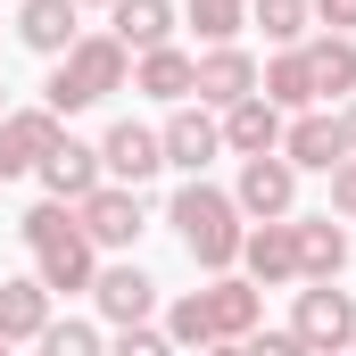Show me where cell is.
Listing matches in <instances>:
<instances>
[{"mask_svg": "<svg viewBox=\"0 0 356 356\" xmlns=\"http://www.w3.org/2000/svg\"><path fill=\"white\" fill-rule=\"evenodd\" d=\"M340 133H348V149H356V91L340 99Z\"/></svg>", "mask_w": 356, "mask_h": 356, "instance_id": "4dcf8cb0", "label": "cell"}, {"mask_svg": "<svg viewBox=\"0 0 356 356\" xmlns=\"http://www.w3.org/2000/svg\"><path fill=\"white\" fill-rule=\"evenodd\" d=\"M175 0H108V33L124 42V50H158V42H175Z\"/></svg>", "mask_w": 356, "mask_h": 356, "instance_id": "7402d4cb", "label": "cell"}, {"mask_svg": "<svg viewBox=\"0 0 356 356\" xmlns=\"http://www.w3.org/2000/svg\"><path fill=\"white\" fill-rule=\"evenodd\" d=\"M241 91H257V58H249L241 42H207V50H199V83H191V99L232 108Z\"/></svg>", "mask_w": 356, "mask_h": 356, "instance_id": "e0dca14e", "label": "cell"}, {"mask_svg": "<svg viewBox=\"0 0 356 356\" xmlns=\"http://www.w3.org/2000/svg\"><path fill=\"white\" fill-rule=\"evenodd\" d=\"M257 91H266L282 116H290V108H315V75H307V50H298V42H282L266 67H257Z\"/></svg>", "mask_w": 356, "mask_h": 356, "instance_id": "603a6c76", "label": "cell"}, {"mask_svg": "<svg viewBox=\"0 0 356 356\" xmlns=\"http://www.w3.org/2000/svg\"><path fill=\"white\" fill-rule=\"evenodd\" d=\"M232 199H241L249 224H257V216H290V207H298V166H290L282 149H257V158H241Z\"/></svg>", "mask_w": 356, "mask_h": 356, "instance_id": "30bf717a", "label": "cell"}, {"mask_svg": "<svg viewBox=\"0 0 356 356\" xmlns=\"http://www.w3.org/2000/svg\"><path fill=\"white\" fill-rule=\"evenodd\" d=\"M290 332H298V348H307V356L356 348V298H348V290H332V282H307V290L290 298Z\"/></svg>", "mask_w": 356, "mask_h": 356, "instance_id": "277c9868", "label": "cell"}, {"mask_svg": "<svg viewBox=\"0 0 356 356\" xmlns=\"http://www.w3.org/2000/svg\"><path fill=\"white\" fill-rule=\"evenodd\" d=\"M133 83V50L116 42V33H75L58 58H50V83H42V99L58 108V116H83V108H99L108 91Z\"/></svg>", "mask_w": 356, "mask_h": 356, "instance_id": "3957f363", "label": "cell"}, {"mask_svg": "<svg viewBox=\"0 0 356 356\" xmlns=\"http://www.w3.org/2000/svg\"><path fill=\"white\" fill-rule=\"evenodd\" d=\"M67 133V116L42 99V108H8L0 116V182H17V175H33L42 158H50V141Z\"/></svg>", "mask_w": 356, "mask_h": 356, "instance_id": "9c48e42d", "label": "cell"}, {"mask_svg": "<svg viewBox=\"0 0 356 356\" xmlns=\"http://www.w3.org/2000/svg\"><path fill=\"white\" fill-rule=\"evenodd\" d=\"M166 224H175L182 257H191L199 273L241 266V232H249V216H241V199H232V191H216L207 175H191L175 199H166Z\"/></svg>", "mask_w": 356, "mask_h": 356, "instance_id": "7a4b0ae2", "label": "cell"}, {"mask_svg": "<svg viewBox=\"0 0 356 356\" xmlns=\"http://www.w3.org/2000/svg\"><path fill=\"white\" fill-rule=\"evenodd\" d=\"M216 124H224V149H232V158L282 149V108H273L266 91H241L232 108H216Z\"/></svg>", "mask_w": 356, "mask_h": 356, "instance_id": "9a60e30c", "label": "cell"}, {"mask_svg": "<svg viewBox=\"0 0 356 356\" xmlns=\"http://www.w3.org/2000/svg\"><path fill=\"white\" fill-rule=\"evenodd\" d=\"M298 50H307V75H315V99H323V108H340V99L356 91V33H307Z\"/></svg>", "mask_w": 356, "mask_h": 356, "instance_id": "d6986e66", "label": "cell"}, {"mask_svg": "<svg viewBox=\"0 0 356 356\" xmlns=\"http://www.w3.org/2000/svg\"><path fill=\"white\" fill-rule=\"evenodd\" d=\"M249 25L266 33L273 50H282V42H307V33H315V0H249Z\"/></svg>", "mask_w": 356, "mask_h": 356, "instance_id": "cb8c5ba5", "label": "cell"}, {"mask_svg": "<svg viewBox=\"0 0 356 356\" xmlns=\"http://www.w3.org/2000/svg\"><path fill=\"white\" fill-rule=\"evenodd\" d=\"M17 241H25L33 273L50 282V298H75V290H91V273H99V241L83 232L75 199H50V191H42V199L17 216Z\"/></svg>", "mask_w": 356, "mask_h": 356, "instance_id": "6da1fadb", "label": "cell"}, {"mask_svg": "<svg viewBox=\"0 0 356 356\" xmlns=\"http://www.w3.org/2000/svg\"><path fill=\"white\" fill-rule=\"evenodd\" d=\"M75 216H83V232L99 241V249H133V241L149 232V207H141L133 182H99V191H83Z\"/></svg>", "mask_w": 356, "mask_h": 356, "instance_id": "ba28073f", "label": "cell"}, {"mask_svg": "<svg viewBox=\"0 0 356 356\" xmlns=\"http://www.w3.org/2000/svg\"><path fill=\"white\" fill-rule=\"evenodd\" d=\"M75 33H83V8L75 0H17V42L33 58H58Z\"/></svg>", "mask_w": 356, "mask_h": 356, "instance_id": "ffe728a7", "label": "cell"}, {"mask_svg": "<svg viewBox=\"0 0 356 356\" xmlns=\"http://www.w3.org/2000/svg\"><path fill=\"white\" fill-rule=\"evenodd\" d=\"M91 307H99L108 332H116V323H149V315H158V282L141 266H99L91 273Z\"/></svg>", "mask_w": 356, "mask_h": 356, "instance_id": "4fadbf2b", "label": "cell"}, {"mask_svg": "<svg viewBox=\"0 0 356 356\" xmlns=\"http://www.w3.org/2000/svg\"><path fill=\"white\" fill-rule=\"evenodd\" d=\"M298 216V207H290ZM290 216H257L249 232H241V273L249 282H266V290H290L298 282V224Z\"/></svg>", "mask_w": 356, "mask_h": 356, "instance_id": "52a82bcc", "label": "cell"}, {"mask_svg": "<svg viewBox=\"0 0 356 356\" xmlns=\"http://www.w3.org/2000/svg\"><path fill=\"white\" fill-rule=\"evenodd\" d=\"M42 323H50V282L42 273H8L0 282V340L8 348H33Z\"/></svg>", "mask_w": 356, "mask_h": 356, "instance_id": "ac0fdd59", "label": "cell"}, {"mask_svg": "<svg viewBox=\"0 0 356 356\" xmlns=\"http://www.w3.org/2000/svg\"><path fill=\"white\" fill-rule=\"evenodd\" d=\"M315 25H332V33H356V0H315Z\"/></svg>", "mask_w": 356, "mask_h": 356, "instance_id": "f546056e", "label": "cell"}, {"mask_svg": "<svg viewBox=\"0 0 356 356\" xmlns=\"http://www.w3.org/2000/svg\"><path fill=\"white\" fill-rule=\"evenodd\" d=\"M33 175H42V191H50V199H83V191H99V182H108V166H99V141L58 133V141H50V158H42Z\"/></svg>", "mask_w": 356, "mask_h": 356, "instance_id": "5bb4252c", "label": "cell"}, {"mask_svg": "<svg viewBox=\"0 0 356 356\" xmlns=\"http://www.w3.org/2000/svg\"><path fill=\"white\" fill-rule=\"evenodd\" d=\"M199 83V50H175V42H158V50H133V91H149V99H191Z\"/></svg>", "mask_w": 356, "mask_h": 356, "instance_id": "44dd1931", "label": "cell"}, {"mask_svg": "<svg viewBox=\"0 0 356 356\" xmlns=\"http://www.w3.org/2000/svg\"><path fill=\"white\" fill-rule=\"evenodd\" d=\"M75 8H108V0H75Z\"/></svg>", "mask_w": 356, "mask_h": 356, "instance_id": "1f68e13d", "label": "cell"}, {"mask_svg": "<svg viewBox=\"0 0 356 356\" xmlns=\"http://www.w3.org/2000/svg\"><path fill=\"white\" fill-rule=\"evenodd\" d=\"M182 25L199 33V50H207V42H241V25H249V0H191V8H182Z\"/></svg>", "mask_w": 356, "mask_h": 356, "instance_id": "d4e9b609", "label": "cell"}, {"mask_svg": "<svg viewBox=\"0 0 356 356\" xmlns=\"http://www.w3.org/2000/svg\"><path fill=\"white\" fill-rule=\"evenodd\" d=\"M166 340H175V348H216V332H207V307H199V290H182L175 307H166Z\"/></svg>", "mask_w": 356, "mask_h": 356, "instance_id": "4316f807", "label": "cell"}, {"mask_svg": "<svg viewBox=\"0 0 356 356\" xmlns=\"http://www.w3.org/2000/svg\"><path fill=\"white\" fill-rule=\"evenodd\" d=\"M0 91H8V83H0ZM0 116H8V99H0Z\"/></svg>", "mask_w": 356, "mask_h": 356, "instance_id": "d6a6232c", "label": "cell"}, {"mask_svg": "<svg viewBox=\"0 0 356 356\" xmlns=\"http://www.w3.org/2000/svg\"><path fill=\"white\" fill-rule=\"evenodd\" d=\"M332 216H340V224H356V149L332 166Z\"/></svg>", "mask_w": 356, "mask_h": 356, "instance_id": "f1b7e54d", "label": "cell"}, {"mask_svg": "<svg viewBox=\"0 0 356 356\" xmlns=\"http://www.w3.org/2000/svg\"><path fill=\"white\" fill-rule=\"evenodd\" d=\"M33 348H50V356H99V348H108V323H83V315H50Z\"/></svg>", "mask_w": 356, "mask_h": 356, "instance_id": "484cf974", "label": "cell"}, {"mask_svg": "<svg viewBox=\"0 0 356 356\" xmlns=\"http://www.w3.org/2000/svg\"><path fill=\"white\" fill-rule=\"evenodd\" d=\"M282 158L298 166V175H332L340 158H348V133H340V108H290L282 116Z\"/></svg>", "mask_w": 356, "mask_h": 356, "instance_id": "8992f818", "label": "cell"}, {"mask_svg": "<svg viewBox=\"0 0 356 356\" xmlns=\"http://www.w3.org/2000/svg\"><path fill=\"white\" fill-rule=\"evenodd\" d=\"M199 307H207V332H216V348H241V340L266 323V282H249L241 266H224V273H207Z\"/></svg>", "mask_w": 356, "mask_h": 356, "instance_id": "5b68a950", "label": "cell"}, {"mask_svg": "<svg viewBox=\"0 0 356 356\" xmlns=\"http://www.w3.org/2000/svg\"><path fill=\"white\" fill-rule=\"evenodd\" d=\"M298 224V282H340L348 273V224L323 207V216H290Z\"/></svg>", "mask_w": 356, "mask_h": 356, "instance_id": "2e32d148", "label": "cell"}, {"mask_svg": "<svg viewBox=\"0 0 356 356\" xmlns=\"http://www.w3.org/2000/svg\"><path fill=\"white\" fill-rule=\"evenodd\" d=\"M108 348H124V356H166L175 340H166V323H116Z\"/></svg>", "mask_w": 356, "mask_h": 356, "instance_id": "83f0119b", "label": "cell"}, {"mask_svg": "<svg viewBox=\"0 0 356 356\" xmlns=\"http://www.w3.org/2000/svg\"><path fill=\"white\" fill-rule=\"evenodd\" d=\"M158 141H166V166L207 175V158L224 149V124H216V108H207V99H175V116L158 124Z\"/></svg>", "mask_w": 356, "mask_h": 356, "instance_id": "7c38bea8", "label": "cell"}, {"mask_svg": "<svg viewBox=\"0 0 356 356\" xmlns=\"http://www.w3.org/2000/svg\"><path fill=\"white\" fill-rule=\"evenodd\" d=\"M99 166H108V182H133V191L158 182V175H166V141H158V124H133V116L108 124V133H99Z\"/></svg>", "mask_w": 356, "mask_h": 356, "instance_id": "8fae6325", "label": "cell"}]
</instances>
